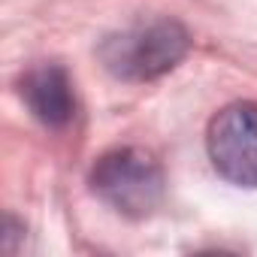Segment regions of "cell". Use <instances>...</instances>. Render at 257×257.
<instances>
[{"mask_svg":"<svg viewBox=\"0 0 257 257\" xmlns=\"http://www.w3.org/2000/svg\"><path fill=\"white\" fill-rule=\"evenodd\" d=\"M188 46L191 37L179 22L158 19L106 37L100 46V61L121 82H152L170 73L188 55Z\"/></svg>","mask_w":257,"mask_h":257,"instance_id":"1","label":"cell"},{"mask_svg":"<svg viewBox=\"0 0 257 257\" xmlns=\"http://www.w3.org/2000/svg\"><path fill=\"white\" fill-rule=\"evenodd\" d=\"M91 191L124 218H146L164 200V170L143 149H115L94 164Z\"/></svg>","mask_w":257,"mask_h":257,"instance_id":"2","label":"cell"},{"mask_svg":"<svg viewBox=\"0 0 257 257\" xmlns=\"http://www.w3.org/2000/svg\"><path fill=\"white\" fill-rule=\"evenodd\" d=\"M209 158L215 170L242 188H257V103H233L209 124Z\"/></svg>","mask_w":257,"mask_h":257,"instance_id":"3","label":"cell"},{"mask_svg":"<svg viewBox=\"0 0 257 257\" xmlns=\"http://www.w3.org/2000/svg\"><path fill=\"white\" fill-rule=\"evenodd\" d=\"M22 97L28 103V109L34 112L37 121H43L46 127H67L76 115V94H73V82L67 76V70L46 64L31 70L22 79Z\"/></svg>","mask_w":257,"mask_h":257,"instance_id":"4","label":"cell"}]
</instances>
